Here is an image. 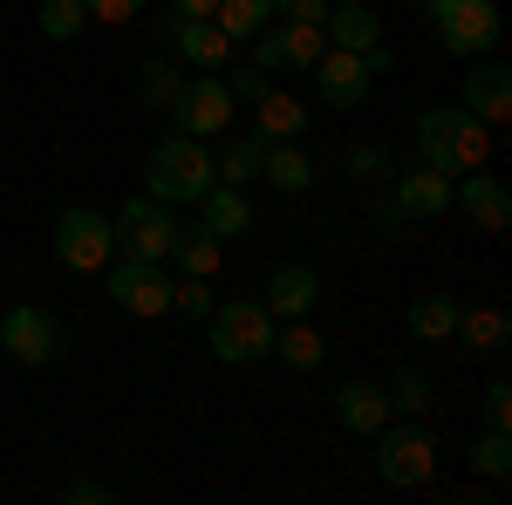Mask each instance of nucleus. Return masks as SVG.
<instances>
[{
  "label": "nucleus",
  "mask_w": 512,
  "mask_h": 505,
  "mask_svg": "<svg viewBox=\"0 0 512 505\" xmlns=\"http://www.w3.org/2000/svg\"><path fill=\"white\" fill-rule=\"evenodd\" d=\"M267 89H274L267 69H233V76H226V96H233V103H260Z\"/></svg>",
  "instance_id": "f704fd0d"
},
{
  "label": "nucleus",
  "mask_w": 512,
  "mask_h": 505,
  "mask_svg": "<svg viewBox=\"0 0 512 505\" xmlns=\"http://www.w3.org/2000/svg\"><path fill=\"white\" fill-rule=\"evenodd\" d=\"M396 212L403 219H437V212H451V171H437V164H417V171H403L390 185Z\"/></svg>",
  "instance_id": "f3484780"
},
{
  "label": "nucleus",
  "mask_w": 512,
  "mask_h": 505,
  "mask_svg": "<svg viewBox=\"0 0 512 505\" xmlns=\"http://www.w3.org/2000/svg\"><path fill=\"white\" fill-rule=\"evenodd\" d=\"M110 233H117L123 260H164L171 239H178V219H171L164 198H130L123 212H110Z\"/></svg>",
  "instance_id": "423d86ee"
},
{
  "label": "nucleus",
  "mask_w": 512,
  "mask_h": 505,
  "mask_svg": "<svg viewBox=\"0 0 512 505\" xmlns=\"http://www.w3.org/2000/svg\"><path fill=\"white\" fill-rule=\"evenodd\" d=\"M376 471H383V485H396V492L431 485V471H437L431 437H424L417 424H383L376 430Z\"/></svg>",
  "instance_id": "0eeeda50"
},
{
  "label": "nucleus",
  "mask_w": 512,
  "mask_h": 505,
  "mask_svg": "<svg viewBox=\"0 0 512 505\" xmlns=\"http://www.w3.org/2000/svg\"><path fill=\"white\" fill-rule=\"evenodd\" d=\"M178 62L171 55H144L137 62V96H144V110H171V96H178Z\"/></svg>",
  "instance_id": "cd10ccee"
},
{
  "label": "nucleus",
  "mask_w": 512,
  "mask_h": 505,
  "mask_svg": "<svg viewBox=\"0 0 512 505\" xmlns=\"http://www.w3.org/2000/svg\"><path fill=\"white\" fill-rule=\"evenodd\" d=\"M171 123H178L185 137H205V144H212V137L233 123V96H226V82L212 76V69H205V76H185V82H178V96H171Z\"/></svg>",
  "instance_id": "9d476101"
},
{
  "label": "nucleus",
  "mask_w": 512,
  "mask_h": 505,
  "mask_svg": "<svg viewBox=\"0 0 512 505\" xmlns=\"http://www.w3.org/2000/svg\"><path fill=\"white\" fill-rule=\"evenodd\" d=\"M451 342H465L472 355H506V342H512V314H506V308H458V328H451Z\"/></svg>",
  "instance_id": "412c9836"
},
{
  "label": "nucleus",
  "mask_w": 512,
  "mask_h": 505,
  "mask_svg": "<svg viewBox=\"0 0 512 505\" xmlns=\"http://www.w3.org/2000/svg\"><path fill=\"white\" fill-rule=\"evenodd\" d=\"M35 21H41V35H48V41H69V35H82L89 7H82V0H48V7H41Z\"/></svg>",
  "instance_id": "7c9ffc66"
},
{
  "label": "nucleus",
  "mask_w": 512,
  "mask_h": 505,
  "mask_svg": "<svg viewBox=\"0 0 512 505\" xmlns=\"http://www.w3.org/2000/svg\"><path fill=\"white\" fill-rule=\"evenodd\" d=\"M62 499H69V505H110L117 492H110V485H96V478H76V485H69Z\"/></svg>",
  "instance_id": "ea45409f"
},
{
  "label": "nucleus",
  "mask_w": 512,
  "mask_h": 505,
  "mask_svg": "<svg viewBox=\"0 0 512 505\" xmlns=\"http://www.w3.org/2000/svg\"><path fill=\"white\" fill-rule=\"evenodd\" d=\"M472 471L478 478H492V485H506L512 478V430H485L472 444Z\"/></svg>",
  "instance_id": "c756f323"
},
{
  "label": "nucleus",
  "mask_w": 512,
  "mask_h": 505,
  "mask_svg": "<svg viewBox=\"0 0 512 505\" xmlns=\"http://www.w3.org/2000/svg\"><path fill=\"white\" fill-rule=\"evenodd\" d=\"M424 21L437 28V41L458 55V62H472V55H492L499 48V0H424Z\"/></svg>",
  "instance_id": "7ed1b4c3"
},
{
  "label": "nucleus",
  "mask_w": 512,
  "mask_h": 505,
  "mask_svg": "<svg viewBox=\"0 0 512 505\" xmlns=\"http://www.w3.org/2000/svg\"><path fill=\"white\" fill-rule=\"evenodd\" d=\"M321 301V273L301 267V260H287V267L267 273V294H260V308L274 314V321H308Z\"/></svg>",
  "instance_id": "4468645a"
},
{
  "label": "nucleus",
  "mask_w": 512,
  "mask_h": 505,
  "mask_svg": "<svg viewBox=\"0 0 512 505\" xmlns=\"http://www.w3.org/2000/svg\"><path fill=\"white\" fill-rule=\"evenodd\" d=\"M260 185H274V192H308V185H315V157H301L294 144H267Z\"/></svg>",
  "instance_id": "393cba45"
},
{
  "label": "nucleus",
  "mask_w": 512,
  "mask_h": 505,
  "mask_svg": "<svg viewBox=\"0 0 512 505\" xmlns=\"http://www.w3.org/2000/svg\"><path fill=\"white\" fill-rule=\"evenodd\" d=\"M0 349L14 355V362H28V369H48L55 355H62V321L48 308H7L0 314Z\"/></svg>",
  "instance_id": "9b49d317"
},
{
  "label": "nucleus",
  "mask_w": 512,
  "mask_h": 505,
  "mask_svg": "<svg viewBox=\"0 0 512 505\" xmlns=\"http://www.w3.org/2000/svg\"><path fill=\"white\" fill-rule=\"evenodd\" d=\"M369 219H376V239H403V226H410V219L396 212V198H390V192L369 205Z\"/></svg>",
  "instance_id": "4c0bfd02"
},
{
  "label": "nucleus",
  "mask_w": 512,
  "mask_h": 505,
  "mask_svg": "<svg viewBox=\"0 0 512 505\" xmlns=\"http://www.w3.org/2000/svg\"><path fill=\"white\" fill-rule=\"evenodd\" d=\"M328 7H342V0H328Z\"/></svg>",
  "instance_id": "79ce46f5"
},
{
  "label": "nucleus",
  "mask_w": 512,
  "mask_h": 505,
  "mask_svg": "<svg viewBox=\"0 0 512 505\" xmlns=\"http://www.w3.org/2000/svg\"><path fill=\"white\" fill-rule=\"evenodd\" d=\"M164 260H178V273L212 280V273H219V260H226V239H212L205 226H178V239H171V253H164Z\"/></svg>",
  "instance_id": "b1692460"
},
{
  "label": "nucleus",
  "mask_w": 512,
  "mask_h": 505,
  "mask_svg": "<svg viewBox=\"0 0 512 505\" xmlns=\"http://www.w3.org/2000/svg\"><path fill=\"white\" fill-rule=\"evenodd\" d=\"M458 110H472L478 123H506L512 117V69L506 62H485V55H472L465 62V76H458Z\"/></svg>",
  "instance_id": "f8f14e48"
},
{
  "label": "nucleus",
  "mask_w": 512,
  "mask_h": 505,
  "mask_svg": "<svg viewBox=\"0 0 512 505\" xmlns=\"http://www.w3.org/2000/svg\"><path fill=\"white\" fill-rule=\"evenodd\" d=\"M308 76H315V96L328 103V110H355V103L369 96V82H376L369 69H362V55H355V48H328Z\"/></svg>",
  "instance_id": "ddd939ff"
},
{
  "label": "nucleus",
  "mask_w": 512,
  "mask_h": 505,
  "mask_svg": "<svg viewBox=\"0 0 512 505\" xmlns=\"http://www.w3.org/2000/svg\"><path fill=\"white\" fill-rule=\"evenodd\" d=\"M144 185L151 198L164 205H178V198H205L219 185V171H212V144L205 137H185V130H171L151 144V164H144Z\"/></svg>",
  "instance_id": "f257e3e1"
},
{
  "label": "nucleus",
  "mask_w": 512,
  "mask_h": 505,
  "mask_svg": "<svg viewBox=\"0 0 512 505\" xmlns=\"http://www.w3.org/2000/svg\"><path fill=\"white\" fill-rule=\"evenodd\" d=\"M103 294H110L123 314H144V321L171 314V280H164V260H110V267H103Z\"/></svg>",
  "instance_id": "6e6552de"
},
{
  "label": "nucleus",
  "mask_w": 512,
  "mask_h": 505,
  "mask_svg": "<svg viewBox=\"0 0 512 505\" xmlns=\"http://www.w3.org/2000/svg\"><path fill=\"white\" fill-rule=\"evenodd\" d=\"M260 157H267V144H260L253 130H233V137L219 144V157H212V171H219V185H239V192H246V185L260 178Z\"/></svg>",
  "instance_id": "5701e85b"
},
{
  "label": "nucleus",
  "mask_w": 512,
  "mask_h": 505,
  "mask_svg": "<svg viewBox=\"0 0 512 505\" xmlns=\"http://www.w3.org/2000/svg\"><path fill=\"white\" fill-rule=\"evenodd\" d=\"M267 21H274V0H219L212 7V28L226 41H253Z\"/></svg>",
  "instance_id": "a878e982"
},
{
  "label": "nucleus",
  "mask_w": 512,
  "mask_h": 505,
  "mask_svg": "<svg viewBox=\"0 0 512 505\" xmlns=\"http://www.w3.org/2000/svg\"><path fill=\"white\" fill-rule=\"evenodd\" d=\"M164 7H171V14H198V21H212L219 0H164Z\"/></svg>",
  "instance_id": "a19ab883"
},
{
  "label": "nucleus",
  "mask_w": 512,
  "mask_h": 505,
  "mask_svg": "<svg viewBox=\"0 0 512 505\" xmlns=\"http://www.w3.org/2000/svg\"><path fill=\"white\" fill-rule=\"evenodd\" d=\"M335 417H342V430H355V437H376V430L390 424V389L376 383H342L335 389Z\"/></svg>",
  "instance_id": "a211bd4d"
},
{
  "label": "nucleus",
  "mask_w": 512,
  "mask_h": 505,
  "mask_svg": "<svg viewBox=\"0 0 512 505\" xmlns=\"http://www.w3.org/2000/svg\"><path fill=\"white\" fill-rule=\"evenodd\" d=\"M451 328H458V301L451 294H417L410 301V335L417 342H451Z\"/></svg>",
  "instance_id": "bb28decb"
},
{
  "label": "nucleus",
  "mask_w": 512,
  "mask_h": 505,
  "mask_svg": "<svg viewBox=\"0 0 512 505\" xmlns=\"http://www.w3.org/2000/svg\"><path fill=\"white\" fill-rule=\"evenodd\" d=\"M342 164H349L355 185H383V178H390V151H376V144H355Z\"/></svg>",
  "instance_id": "72a5a7b5"
},
{
  "label": "nucleus",
  "mask_w": 512,
  "mask_h": 505,
  "mask_svg": "<svg viewBox=\"0 0 512 505\" xmlns=\"http://www.w3.org/2000/svg\"><path fill=\"white\" fill-rule=\"evenodd\" d=\"M198 226L212 239H239L253 226V198L239 192V185H212V192L198 198Z\"/></svg>",
  "instance_id": "aec40b11"
},
{
  "label": "nucleus",
  "mask_w": 512,
  "mask_h": 505,
  "mask_svg": "<svg viewBox=\"0 0 512 505\" xmlns=\"http://www.w3.org/2000/svg\"><path fill=\"white\" fill-rule=\"evenodd\" d=\"M55 260L69 273H103L117 260V233H110V212H89V205H69L55 219Z\"/></svg>",
  "instance_id": "39448f33"
},
{
  "label": "nucleus",
  "mask_w": 512,
  "mask_h": 505,
  "mask_svg": "<svg viewBox=\"0 0 512 505\" xmlns=\"http://www.w3.org/2000/svg\"><path fill=\"white\" fill-rule=\"evenodd\" d=\"M485 123L472 117V110H424L417 117V157L424 164H437V171H451V178H465V171H478L485 164Z\"/></svg>",
  "instance_id": "f03ea898"
},
{
  "label": "nucleus",
  "mask_w": 512,
  "mask_h": 505,
  "mask_svg": "<svg viewBox=\"0 0 512 505\" xmlns=\"http://www.w3.org/2000/svg\"><path fill=\"white\" fill-rule=\"evenodd\" d=\"M212 308H219V301H212V280H198V273L171 280V314H192V321H205Z\"/></svg>",
  "instance_id": "2f4dec72"
},
{
  "label": "nucleus",
  "mask_w": 512,
  "mask_h": 505,
  "mask_svg": "<svg viewBox=\"0 0 512 505\" xmlns=\"http://www.w3.org/2000/svg\"><path fill=\"white\" fill-rule=\"evenodd\" d=\"M274 355L287 362V369L315 376V369H321V355H328V349H321V335L308 328V321H294V328H274Z\"/></svg>",
  "instance_id": "c85d7f7f"
},
{
  "label": "nucleus",
  "mask_w": 512,
  "mask_h": 505,
  "mask_svg": "<svg viewBox=\"0 0 512 505\" xmlns=\"http://www.w3.org/2000/svg\"><path fill=\"white\" fill-rule=\"evenodd\" d=\"M274 21H328V0H274Z\"/></svg>",
  "instance_id": "58836bf2"
},
{
  "label": "nucleus",
  "mask_w": 512,
  "mask_h": 505,
  "mask_svg": "<svg viewBox=\"0 0 512 505\" xmlns=\"http://www.w3.org/2000/svg\"><path fill=\"white\" fill-rule=\"evenodd\" d=\"M212 321V355L226 369H246V362H267L274 355V314L260 301H226V308L205 314Z\"/></svg>",
  "instance_id": "20e7f679"
},
{
  "label": "nucleus",
  "mask_w": 512,
  "mask_h": 505,
  "mask_svg": "<svg viewBox=\"0 0 512 505\" xmlns=\"http://www.w3.org/2000/svg\"><path fill=\"white\" fill-rule=\"evenodd\" d=\"M451 205H458L472 226H485V233H506L512 226V192L492 171H465V185H451Z\"/></svg>",
  "instance_id": "dca6fc26"
},
{
  "label": "nucleus",
  "mask_w": 512,
  "mask_h": 505,
  "mask_svg": "<svg viewBox=\"0 0 512 505\" xmlns=\"http://www.w3.org/2000/svg\"><path fill=\"white\" fill-rule=\"evenodd\" d=\"M321 55H328V35H321L315 21H267L260 35H253V69H267V76H280V69H315Z\"/></svg>",
  "instance_id": "1a4fd4ad"
},
{
  "label": "nucleus",
  "mask_w": 512,
  "mask_h": 505,
  "mask_svg": "<svg viewBox=\"0 0 512 505\" xmlns=\"http://www.w3.org/2000/svg\"><path fill=\"white\" fill-rule=\"evenodd\" d=\"M478 417H485V430H512V389L492 383L485 396H478Z\"/></svg>",
  "instance_id": "c9c22d12"
},
{
  "label": "nucleus",
  "mask_w": 512,
  "mask_h": 505,
  "mask_svg": "<svg viewBox=\"0 0 512 505\" xmlns=\"http://www.w3.org/2000/svg\"><path fill=\"white\" fill-rule=\"evenodd\" d=\"M424 403H431V376H424L417 362H410V369H396V383H390V410H410V417H417Z\"/></svg>",
  "instance_id": "473e14b6"
},
{
  "label": "nucleus",
  "mask_w": 512,
  "mask_h": 505,
  "mask_svg": "<svg viewBox=\"0 0 512 505\" xmlns=\"http://www.w3.org/2000/svg\"><path fill=\"white\" fill-rule=\"evenodd\" d=\"M301 130H308V103H301V96L267 89V96L253 103V137H260V144H294Z\"/></svg>",
  "instance_id": "6ab92c4d"
},
{
  "label": "nucleus",
  "mask_w": 512,
  "mask_h": 505,
  "mask_svg": "<svg viewBox=\"0 0 512 505\" xmlns=\"http://www.w3.org/2000/svg\"><path fill=\"white\" fill-rule=\"evenodd\" d=\"M158 35L178 48V62H192V69H226V55H233V41L219 35L212 21H198V14H164Z\"/></svg>",
  "instance_id": "2eb2a0df"
},
{
  "label": "nucleus",
  "mask_w": 512,
  "mask_h": 505,
  "mask_svg": "<svg viewBox=\"0 0 512 505\" xmlns=\"http://www.w3.org/2000/svg\"><path fill=\"white\" fill-rule=\"evenodd\" d=\"M321 35H328V48H355V55H362V48L383 41V21L369 14V0H342V7L321 21Z\"/></svg>",
  "instance_id": "4be33fe9"
},
{
  "label": "nucleus",
  "mask_w": 512,
  "mask_h": 505,
  "mask_svg": "<svg viewBox=\"0 0 512 505\" xmlns=\"http://www.w3.org/2000/svg\"><path fill=\"white\" fill-rule=\"evenodd\" d=\"M82 7H89V21H110L117 28V21H137L151 0H82Z\"/></svg>",
  "instance_id": "e433bc0d"
}]
</instances>
